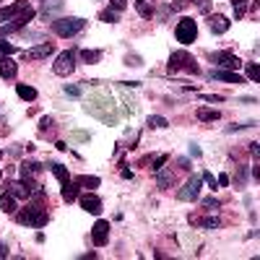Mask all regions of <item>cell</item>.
I'll list each match as a JSON object with an SVG mask.
<instances>
[{"label":"cell","instance_id":"obj_1","mask_svg":"<svg viewBox=\"0 0 260 260\" xmlns=\"http://www.w3.org/2000/svg\"><path fill=\"white\" fill-rule=\"evenodd\" d=\"M83 109H86L91 117L101 120L104 125H117V120H120L117 107L112 104V97L104 94V91H97L94 97H89V101L83 104Z\"/></svg>","mask_w":260,"mask_h":260},{"label":"cell","instance_id":"obj_2","mask_svg":"<svg viewBox=\"0 0 260 260\" xmlns=\"http://www.w3.org/2000/svg\"><path fill=\"white\" fill-rule=\"evenodd\" d=\"M34 16H36V11H34L29 3H26V0H16L13 5L0 8V24H5V21H18L21 26H26Z\"/></svg>","mask_w":260,"mask_h":260},{"label":"cell","instance_id":"obj_3","mask_svg":"<svg viewBox=\"0 0 260 260\" xmlns=\"http://www.w3.org/2000/svg\"><path fill=\"white\" fill-rule=\"evenodd\" d=\"M83 29H86V21L78 18V16H60V18L52 21V32L58 36H76Z\"/></svg>","mask_w":260,"mask_h":260},{"label":"cell","instance_id":"obj_4","mask_svg":"<svg viewBox=\"0 0 260 260\" xmlns=\"http://www.w3.org/2000/svg\"><path fill=\"white\" fill-rule=\"evenodd\" d=\"M16 221H18V224H24V227H34V229H39V227H44V224L50 221V213L44 211L39 203H34V206H26L21 213H18Z\"/></svg>","mask_w":260,"mask_h":260},{"label":"cell","instance_id":"obj_5","mask_svg":"<svg viewBox=\"0 0 260 260\" xmlns=\"http://www.w3.org/2000/svg\"><path fill=\"white\" fill-rule=\"evenodd\" d=\"M166 68H169V73H198L200 68L195 65V58L188 52V50H177V52H172L169 55V63H166Z\"/></svg>","mask_w":260,"mask_h":260},{"label":"cell","instance_id":"obj_6","mask_svg":"<svg viewBox=\"0 0 260 260\" xmlns=\"http://www.w3.org/2000/svg\"><path fill=\"white\" fill-rule=\"evenodd\" d=\"M174 36H177V42L180 44H193L195 42V36H198V24L193 21V18H180L177 21V29H174Z\"/></svg>","mask_w":260,"mask_h":260},{"label":"cell","instance_id":"obj_7","mask_svg":"<svg viewBox=\"0 0 260 260\" xmlns=\"http://www.w3.org/2000/svg\"><path fill=\"white\" fill-rule=\"evenodd\" d=\"M208 60L216 63L219 68H224V70H237L239 65H242V60H239L234 52H229V50H216V52H211Z\"/></svg>","mask_w":260,"mask_h":260},{"label":"cell","instance_id":"obj_8","mask_svg":"<svg viewBox=\"0 0 260 260\" xmlns=\"http://www.w3.org/2000/svg\"><path fill=\"white\" fill-rule=\"evenodd\" d=\"M52 70L58 73V76H70L73 70H76V50H68V52H60L58 60H55Z\"/></svg>","mask_w":260,"mask_h":260},{"label":"cell","instance_id":"obj_9","mask_svg":"<svg viewBox=\"0 0 260 260\" xmlns=\"http://www.w3.org/2000/svg\"><path fill=\"white\" fill-rule=\"evenodd\" d=\"M91 239H94V245L97 247H104L109 242V221L104 219H99L94 227H91Z\"/></svg>","mask_w":260,"mask_h":260},{"label":"cell","instance_id":"obj_10","mask_svg":"<svg viewBox=\"0 0 260 260\" xmlns=\"http://www.w3.org/2000/svg\"><path fill=\"white\" fill-rule=\"evenodd\" d=\"M52 52H55V47L44 42V44H39V47L24 50V52H21V58H24V63H34V60H44V58H50Z\"/></svg>","mask_w":260,"mask_h":260},{"label":"cell","instance_id":"obj_11","mask_svg":"<svg viewBox=\"0 0 260 260\" xmlns=\"http://www.w3.org/2000/svg\"><path fill=\"white\" fill-rule=\"evenodd\" d=\"M200 195V177H190L185 182V188L177 193V200H198Z\"/></svg>","mask_w":260,"mask_h":260},{"label":"cell","instance_id":"obj_12","mask_svg":"<svg viewBox=\"0 0 260 260\" xmlns=\"http://www.w3.org/2000/svg\"><path fill=\"white\" fill-rule=\"evenodd\" d=\"M78 200H81V208H83V211L94 213V216H97V213H101V198H99V195H94V193H83Z\"/></svg>","mask_w":260,"mask_h":260},{"label":"cell","instance_id":"obj_13","mask_svg":"<svg viewBox=\"0 0 260 260\" xmlns=\"http://www.w3.org/2000/svg\"><path fill=\"white\" fill-rule=\"evenodd\" d=\"M5 188H8V193H11L13 198H21V200H24V198H29V195H34V188H32L29 182H24V180H18V182H8Z\"/></svg>","mask_w":260,"mask_h":260},{"label":"cell","instance_id":"obj_14","mask_svg":"<svg viewBox=\"0 0 260 260\" xmlns=\"http://www.w3.org/2000/svg\"><path fill=\"white\" fill-rule=\"evenodd\" d=\"M229 26H231V21H229L227 16H221V13L208 16V29H211L213 34H227V32H229Z\"/></svg>","mask_w":260,"mask_h":260},{"label":"cell","instance_id":"obj_15","mask_svg":"<svg viewBox=\"0 0 260 260\" xmlns=\"http://www.w3.org/2000/svg\"><path fill=\"white\" fill-rule=\"evenodd\" d=\"M16 73H18V65L11 58H0V76L11 81V78H16Z\"/></svg>","mask_w":260,"mask_h":260},{"label":"cell","instance_id":"obj_16","mask_svg":"<svg viewBox=\"0 0 260 260\" xmlns=\"http://www.w3.org/2000/svg\"><path fill=\"white\" fill-rule=\"evenodd\" d=\"M44 169V166L39 164V162H24L21 164V180H32V177H36Z\"/></svg>","mask_w":260,"mask_h":260},{"label":"cell","instance_id":"obj_17","mask_svg":"<svg viewBox=\"0 0 260 260\" xmlns=\"http://www.w3.org/2000/svg\"><path fill=\"white\" fill-rule=\"evenodd\" d=\"M211 78L224 81V83H242V76H237L234 70H211Z\"/></svg>","mask_w":260,"mask_h":260},{"label":"cell","instance_id":"obj_18","mask_svg":"<svg viewBox=\"0 0 260 260\" xmlns=\"http://www.w3.org/2000/svg\"><path fill=\"white\" fill-rule=\"evenodd\" d=\"M195 117L200 120V123H216V120L221 117L219 109H208V107H200L198 112H195Z\"/></svg>","mask_w":260,"mask_h":260},{"label":"cell","instance_id":"obj_19","mask_svg":"<svg viewBox=\"0 0 260 260\" xmlns=\"http://www.w3.org/2000/svg\"><path fill=\"white\" fill-rule=\"evenodd\" d=\"M190 224L203 227V229H219V227H221V219H216V216H208V219H193V216H190Z\"/></svg>","mask_w":260,"mask_h":260},{"label":"cell","instance_id":"obj_20","mask_svg":"<svg viewBox=\"0 0 260 260\" xmlns=\"http://www.w3.org/2000/svg\"><path fill=\"white\" fill-rule=\"evenodd\" d=\"M78 198V182H65L63 185V200L65 203H73Z\"/></svg>","mask_w":260,"mask_h":260},{"label":"cell","instance_id":"obj_21","mask_svg":"<svg viewBox=\"0 0 260 260\" xmlns=\"http://www.w3.org/2000/svg\"><path fill=\"white\" fill-rule=\"evenodd\" d=\"M50 169H52V174L60 180V185H65V182H70V174H68V169H65L63 164H58V162H52L50 164Z\"/></svg>","mask_w":260,"mask_h":260},{"label":"cell","instance_id":"obj_22","mask_svg":"<svg viewBox=\"0 0 260 260\" xmlns=\"http://www.w3.org/2000/svg\"><path fill=\"white\" fill-rule=\"evenodd\" d=\"M16 94L21 97V99H26V101H34V99H36V89H34V86H26V83H18V86H16Z\"/></svg>","mask_w":260,"mask_h":260},{"label":"cell","instance_id":"obj_23","mask_svg":"<svg viewBox=\"0 0 260 260\" xmlns=\"http://www.w3.org/2000/svg\"><path fill=\"white\" fill-rule=\"evenodd\" d=\"M135 11L141 13L143 18H151L154 16V3L151 0H135Z\"/></svg>","mask_w":260,"mask_h":260},{"label":"cell","instance_id":"obj_24","mask_svg":"<svg viewBox=\"0 0 260 260\" xmlns=\"http://www.w3.org/2000/svg\"><path fill=\"white\" fill-rule=\"evenodd\" d=\"M247 8H250V0H231V11H234L237 21H239V18H245Z\"/></svg>","mask_w":260,"mask_h":260},{"label":"cell","instance_id":"obj_25","mask_svg":"<svg viewBox=\"0 0 260 260\" xmlns=\"http://www.w3.org/2000/svg\"><path fill=\"white\" fill-rule=\"evenodd\" d=\"M0 208H3V213H13L16 211V200H13V195L8 190L0 195Z\"/></svg>","mask_w":260,"mask_h":260},{"label":"cell","instance_id":"obj_26","mask_svg":"<svg viewBox=\"0 0 260 260\" xmlns=\"http://www.w3.org/2000/svg\"><path fill=\"white\" fill-rule=\"evenodd\" d=\"M63 8V0H52V3H47V0H44V11H42V16L47 18V21H52V13H58Z\"/></svg>","mask_w":260,"mask_h":260},{"label":"cell","instance_id":"obj_27","mask_svg":"<svg viewBox=\"0 0 260 260\" xmlns=\"http://www.w3.org/2000/svg\"><path fill=\"white\" fill-rule=\"evenodd\" d=\"M81 60L89 63V65H94V63L101 60V50H81Z\"/></svg>","mask_w":260,"mask_h":260},{"label":"cell","instance_id":"obj_28","mask_svg":"<svg viewBox=\"0 0 260 260\" xmlns=\"http://www.w3.org/2000/svg\"><path fill=\"white\" fill-rule=\"evenodd\" d=\"M81 188H86V190H94V188H99V177H89V174H81V177L76 180Z\"/></svg>","mask_w":260,"mask_h":260},{"label":"cell","instance_id":"obj_29","mask_svg":"<svg viewBox=\"0 0 260 260\" xmlns=\"http://www.w3.org/2000/svg\"><path fill=\"white\" fill-rule=\"evenodd\" d=\"M151 130H162V128H166L169 123H166V117H162V115H151L148 117V123H146Z\"/></svg>","mask_w":260,"mask_h":260},{"label":"cell","instance_id":"obj_30","mask_svg":"<svg viewBox=\"0 0 260 260\" xmlns=\"http://www.w3.org/2000/svg\"><path fill=\"white\" fill-rule=\"evenodd\" d=\"M245 182H247V166H237V172H234V185H237V188H245Z\"/></svg>","mask_w":260,"mask_h":260},{"label":"cell","instance_id":"obj_31","mask_svg":"<svg viewBox=\"0 0 260 260\" xmlns=\"http://www.w3.org/2000/svg\"><path fill=\"white\" fill-rule=\"evenodd\" d=\"M245 73H247L250 81H258V83H260V65H258V63H250L247 68H245Z\"/></svg>","mask_w":260,"mask_h":260},{"label":"cell","instance_id":"obj_32","mask_svg":"<svg viewBox=\"0 0 260 260\" xmlns=\"http://www.w3.org/2000/svg\"><path fill=\"white\" fill-rule=\"evenodd\" d=\"M172 182H174V174H172V172H162V169H159V188H169Z\"/></svg>","mask_w":260,"mask_h":260},{"label":"cell","instance_id":"obj_33","mask_svg":"<svg viewBox=\"0 0 260 260\" xmlns=\"http://www.w3.org/2000/svg\"><path fill=\"white\" fill-rule=\"evenodd\" d=\"M117 13H120V11H115V8H112V11H101L99 18H101L104 24H115V21H117Z\"/></svg>","mask_w":260,"mask_h":260},{"label":"cell","instance_id":"obj_34","mask_svg":"<svg viewBox=\"0 0 260 260\" xmlns=\"http://www.w3.org/2000/svg\"><path fill=\"white\" fill-rule=\"evenodd\" d=\"M166 159H169V156H166V154H159V156H154V164H151V169H154V172H159V169H164V164H166Z\"/></svg>","mask_w":260,"mask_h":260},{"label":"cell","instance_id":"obj_35","mask_svg":"<svg viewBox=\"0 0 260 260\" xmlns=\"http://www.w3.org/2000/svg\"><path fill=\"white\" fill-rule=\"evenodd\" d=\"M200 206L206 208V211H216V208L221 206V203H219L216 198H203V200H200Z\"/></svg>","mask_w":260,"mask_h":260},{"label":"cell","instance_id":"obj_36","mask_svg":"<svg viewBox=\"0 0 260 260\" xmlns=\"http://www.w3.org/2000/svg\"><path fill=\"white\" fill-rule=\"evenodd\" d=\"M16 52L13 44H8V42H0V58H11V55Z\"/></svg>","mask_w":260,"mask_h":260},{"label":"cell","instance_id":"obj_37","mask_svg":"<svg viewBox=\"0 0 260 260\" xmlns=\"http://www.w3.org/2000/svg\"><path fill=\"white\" fill-rule=\"evenodd\" d=\"M63 91H65L68 97H81V91H83V89H81V86H76V83H70V86L65 83V89H63Z\"/></svg>","mask_w":260,"mask_h":260},{"label":"cell","instance_id":"obj_38","mask_svg":"<svg viewBox=\"0 0 260 260\" xmlns=\"http://www.w3.org/2000/svg\"><path fill=\"white\" fill-rule=\"evenodd\" d=\"M255 123H242V125H229L224 133H239V130H247V128H253Z\"/></svg>","mask_w":260,"mask_h":260},{"label":"cell","instance_id":"obj_39","mask_svg":"<svg viewBox=\"0 0 260 260\" xmlns=\"http://www.w3.org/2000/svg\"><path fill=\"white\" fill-rule=\"evenodd\" d=\"M203 180H206V182H208V188H211V190H216V188H219V180H216V177H213V174H211V172H203Z\"/></svg>","mask_w":260,"mask_h":260},{"label":"cell","instance_id":"obj_40","mask_svg":"<svg viewBox=\"0 0 260 260\" xmlns=\"http://www.w3.org/2000/svg\"><path fill=\"white\" fill-rule=\"evenodd\" d=\"M39 130H42V133H47V130H52V120H50V117H42Z\"/></svg>","mask_w":260,"mask_h":260},{"label":"cell","instance_id":"obj_41","mask_svg":"<svg viewBox=\"0 0 260 260\" xmlns=\"http://www.w3.org/2000/svg\"><path fill=\"white\" fill-rule=\"evenodd\" d=\"M109 3H112L115 11H125V8H128V0H109Z\"/></svg>","mask_w":260,"mask_h":260},{"label":"cell","instance_id":"obj_42","mask_svg":"<svg viewBox=\"0 0 260 260\" xmlns=\"http://www.w3.org/2000/svg\"><path fill=\"white\" fill-rule=\"evenodd\" d=\"M200 154H203V151H200V146H195V143H193V146H190V156H195V159H198Z\"/></svg>","mask_w":260,"mask_h":260},{"label":"cell","instance_id":"obj_43","mask_svg":"<svg viewBox=\"0 0 260 260\" xmlns=\"http://www.w3.org/2000/svg\"><path fill=\"white\" fill-rule=\"evenodd\" d=\"M216 180H219V185H224V188H227V185L231 182V180H229V174H219V177H216Z\"/></svg>","mask_w":260,"mask_h":260},{"label":"cell","instance_id":"obj_44","mask_svg":"<svg viewBox=\"0 0 260 260\" xmlns=\"http://www.w3.org/2000/svg\"><path fill=\"white\" fill-rule=\"evenodd\" d=\"M73 138H76V141H89V133H81L78 130V133H73Z\"/></svg>","mask_w":260,"mask_h":260},{"label":"cell","instance_id":"obj_45","mask_svg":"<svg viewBox=\"0 0 260 260\" xmlns=\"http://www.w3.org/2000/svg\"><path fill=\"white\" fill-rule=\"evenodd\" d=\"M247 146H250V154H253V156L260 154V146H258V143H247Z\"/></svg>","mask_w":260,"mask_h":260},{"label":"cell","instance_id":"obj_46","mask_svg":"<svg viewBox=\"0 0 260 260\" xmlns=\"http://www.w3.org/2000/svg\"><path fill=\"white\" fill-rule=\"evenodd\" d=\"M128 65H141V60H138L135 55H133V58H130V55H128Z\"/></svg>","mask_w":260,"mask_h":260},{"label":"cell","instance_id":"obj_47","mask_svg":"<svg viewBox=\"0 0 260 260\" xmlns=\"http://www.w3.org/2000/svg\"><path fill=\"white\" fill-rule=\"evenodd\" d=\"M203 99H206V101H221V99H224V97H211V94H206V97H203Z\"/></svg>","mask_w":260,"mask_h":260},{"label":"cell","instance_id":"obj_48","mask_svg":"<svg viewBox=\"0 0 260 260\" xmlns=\"http://www.w3.org/2000/svg\"><path fill=\"white\" fill-rule=\"evenodd\" d=\"M253 177H255V180L260 182V166H255V169H253Z\"/></svg>","mask_w":260,"mask_h":260},{"label":"cell","instance_id":"obj_49","mask_svg":"<svg viewBox=\"0 0 260 260\" xmlns=\"http://www.w3.org/2000/svg\"><path fill=\"white\" fill-rule=\"evenodd\" d=\"M0 258H8V250H5L3 245H0Z\"/></svg>","mask_w":260,"mask_h":260},{"label":"cell","instance_id":"obj_50","mask_svg":"<svg viewBox=\"0 0 260 260\" xmlns=\"http://www.w3.org/2000/svg\"><path fill=\"white\" fill-rule=\"evenodd\" d=\"M0 154H3V151H0Z\"/></svg>","mask_w":260,"mask_h":260}]
</instances>
